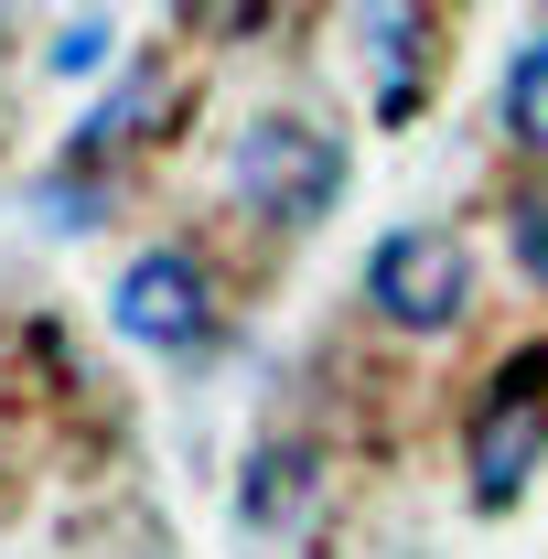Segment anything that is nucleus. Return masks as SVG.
<instances>
[{"label": "nucleus", "mask_w": 548, "mask_h": 559, "mask_svg": "<svg viewBox=\"0 0 548 559\" xmlns=\"http://www.w3.org/2000/svg\"><path fill=\"white\" fill-rule=\"evenodd\" d=\"M463 463H474V506H516V485L548 463V345L495 366V399L474 409Z\"/></svg>", "instance_id": "7ed1b4c3"}, {"label": "nucleus", "mask_w": 548, "mask_h": 559, "mask_svg": "<svg viewBox=\"0 0 548 559\" xmlns=\"http://www.w3.org/2000/svg\"><path fill=\"white\" fill-rule=\"evenodd\" d=\"M495 108H505V140L548 162V33H527V44L505 55V97H495Z\"/></svg>", "instance_id": "6e6552de"}, {"label": "nucleus", "mask_w": 548, "mask_h": 559, "mask_svg": "<svg viewBox=\"0 0 548 559\" xmlns=\"http://www.w3.org/2000/svg\"><path fill=\"white\" fill-rule=\"evenodd\" d=\"M323 495H334V452H323V441H301V430H279V441L248 452L237 516H248L259 538H290V527H312V516H323Z\"/></svg>", "instance_id": "39448f33"}, {"label": "nucleus", "mask_w": 548, "mask_h": 559, "mask_svg": "<svg viewBox=\"0 0 548 559\" xmlns=\"http://www.w3.org/2000/svg\"><path fill=\"white\" fill-rule=\"evenodd\" d=\"M344 33H355L366 75H377V108H388V119H409L419 86H430V55H441V22H430V11H355Z\"/></svg>", "instance_id": "423d86ee"}, {"label": "nucleus", "mask_w": 548, "mask_h": 559, "mask_svg": "<svg viewBox=\"0 0 548 559\" xmlns=\"http://www.w3.org/2000/svg\"><path fill=\"white\" fill-rule=\"evenodd\" d=\"M505 237H516V270L548 280V194H516L505 205Z\"/></svg>", "instance_id": "9b49d317"}, {"label": "nucleus", "mask_w": 548, "mask_h": 559, "mask_svg": "<svg viewBox=\"0 0 548 559\" xmlns=\"http://www.w3.org/2000/svg\"><path fill=\"white\" fill-rule=\"evenodd\" d=\"M172 108V75L162 66H140V75H119V97L108 108H86V130H75V173H108L130 140H151V119Z\"/></svg>", "instance_id": "0eeeda50"}, {"label": "nucleus", "mask_w": 548, "mask_h": 559, "mask_svg": "<svg viewBox=\"0 0 548 559\" xmlns=\"http://www.w3.org/2000/svg\"><path fill=\"white\" fill-rule=\"evenodd\" d=\"M97 215H108V173H55V183H44V226H55V237H75V226H97Z\"/></svg>", "instance_id": "1a4fd4ad"}, {"label": "nucleus", "mask_w": 548, "mask_h": 559, "mask_svg": "<svg viewBox=\"0 0 548 559\" xmlns=\"http://www.w3.org/2000/svg\"><path fill=\"white\" fill-rule=\"evenodd\" d=\"M108 301H119V334L130 345H162V355H194L215 334V280H205L194 248H140Z\"/></svg>", "instance_id": "20e7f679"}, {"label": "nucleus", "mask_w": 548, "mask_h": 559, "mask_svg": "<svg viewBox=\"0 0 548 559\" xmlns=\"http://www.w3.org/2000/svg\"><path fill=\"white\" fill-rule=\"evenodd\" d=\"M226 183H237V205L279 226V237H301V226H323L344 194V140L323 119H259V130H237V162H226Z\"/></svg>", "instance_id": "f257e3e1"}, {"label": "nucleus", "mask_w": 548, "mask_h": 559, "mask_svg": "<svg viewBox=\"0 0 548 559\" xmlns=\"http://www.w3.org/2000/svg\"><path fill=\"white\" fill-rule=\"evenodd\" d=\"M366 301H377V323H398V334H452L463 301H474V259H463V237H452V226H398V237H377V259H366Z\"/></svg>", "instance_id": "f03ea898"}, {"label": "nucleus", "mask_w": 548, "mask_h": 559, "mask_svg": "<svg viewBox=\"0 0 548 559\" xmlns=\"http://www.w3.org/2000/svg\"><path fill=\"white\" fill-rule=\"evenodd\" d=\"M108 44H119V22H97V11L65 22V33H55V75H97V66H108Z\"/></svg>", "instance_id": "9d476101"}]
</instances>
